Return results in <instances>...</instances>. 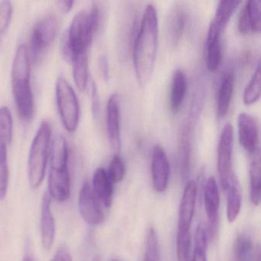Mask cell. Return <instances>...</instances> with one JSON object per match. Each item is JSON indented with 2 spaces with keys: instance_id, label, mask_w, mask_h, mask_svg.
Wrapping results in <instances>:
<instances>
[{
  "instance_id": "obj_1",
  "label": "cell",
  "mask_w": 261,
  "mask_h": 261,
  "mask_svg": "<svg viewBox=\"0 0 261 261\" xmlns=\"http://www.w3.org/2000/svg\"><path fill=\"white\" fill-rule=\"evenodd\" d=\"M159 22L152 4L145 9L134 46V65L140 85L150 80L155 65L158 46Z\"/></svg>"
},
{
  "instance_id": "obj_2",
  "label": "cell",
  "mask_w": 261,
  "mask_h": 261,
  "mask_svg": "<svg viewBox=\"0 0 261 261\" xmlns=\"http://www.w3.org/2000/svg\"><path fill=\"white\" fill-rule=\"evenodd\" d=\"M100 23V10L92 6L89 10H82L73 18L62 43V53L67 60L83 53H88Z\"/></svg>"
},
{
  "instance_id": "obj_3",
  "label": "cell",
  "mask_w": 261,
  "mask_h": 261,
  "mask_svg": "<svg viewBox=\"0 0 261 261\" xmlns=\"http://www.w3.org/2000/svg\"><path fill=\"white\" fill-rule=\"evenodd\" d=\"M29 49L22 44L18 47L12 68V85L16 108L22 120L28 121L34 114L35 102L30 84L31 76Z\"/></svg>"
},
{
  "instance_id": "obj_4",
  "label": "cell",
  "mask_w": 261,
  "mask_h": 261,
  "mask_svg": "<svg viewBox=\"0 0 261 261\" xmlns=\"http://www.w3.org/2000/svg\"><path fill=\"white\" fill-rule=\"evenodd\" d=\"M48 195L59 202L69 198L71 178L68 169V148L65 143L56 142L50 149Z\"/></svg>"
},
{
  "instance_id": "obj_5",
  "label": "cell",
  "mask_w": 261,
  "mask_h": 261,
  "mask_svg": "<svg viewBox=\"0 0 261 261\" xmlns=\"http://www.w3.org/2000/svg\"><path fill=\"white\" fill-rule=\"evenodd\" d=\"M51 125L43 120L33 139L29 155V181L33 189H37L45 178L50 153Z\"/></svg>"
},
{
  "instance_id": "obj_6",
  "label": "cell",
  "mask_w": 261,
  "mask_h": 261,
  "mask_svg": "<svg viewBox=\"0 0 261 261\" xmlns=\"http://www.w3.org/2000/svg\"><path fill=\"white\" fill-rule=\"evenodd\" d=\"M56 100L64 126L68 132L74 133L79 126L80 107L74 89L63 76L56 83Z\"/></svg>"
},
{
  "instance_id": "obj_7",
  "label": "cell",
  "mask_w": 261,
  "mask_h": 261,
  "mask_svg": "<svg viewBox=\"0 0 261 261\" xmlns=\"http://www.w3.org/2000/svg\"><path fill=\"white\" fill-rule=\"evenodd\" d=\"M233 129L231 123L224 125L220 135L217 150V167L221 188L227 191L234 178L232 170Z\"/></svg>"
},
{
  "instance_id": "obj_8",
  "label": "cell",
  "mask_w": 261,
  "mask_h": 261,
  "mask_svg": "<svg viewBox=\"0 0 261 261\" xmlns=\"http://www.w3.org/2000/svg\"><path fill=\"white\" fill-rule=\"evenodd\" d=\"M59 30V21L55 16H48L36 23L33 30L29 56L36 61L42 51L53 42Z\"/></svg>"
},
{
  "instance_id": "obj_9",
  "label": "cell",
  "mask_w": 261,
  "mask_h": 261,
  "mask_svg": "<svg viewBox=\"0 0 261 261\" xmlns=\"http://www.w3.org/2000/svg\"><path fill=\"white\" fill-rule=\"evenodd\" d=\"M79 206L81 215L85 222L94 226L103 223L105 214L100 205V201L88 181L84 183L81 189Z\"/></svg>"
},
{
  "instance_id": "obj_10",
  "label": "cell",
  "mask_w": 261,
  "mask_h": 261,
  "mask_svg": "<svg viewBox=\"0 0 261 261\" xmlns=\"http://www.w3.org/2000/svg\"><path fill=\"white\" fill-rule=\"evenodd\" d=\"M204 204L207 218V237L213 240L218 231L220 196L218 184L214 177H209L204 191Z\"/></svg>"
},
{
  "instance_id": "obj_11",
  "label": "cell",
  "mask_w": 261,
  "mask_h": 261,
  "mask_svg": "<svg viewBox=\"0 0 261 261\" xmlns=\"http://www.w3.org/2000/svg\"><path fill=\"white\" fill-rule=\"evenodd\" d=\"M151 173L152 186L155 192H164L169 184L170 166L164 148L159 144L155 145L152 149Z\"/></svg>"
},
{
  "instance_id": "obj_12",
  "label": "cell",
  "mask_w": 261,
  "mask_h": 261,
  "mask_svg": "<svg viewBox=\"0 0 261 261\" xmlns=\"http://www.w3.org/2000/svg\"><path fill=\"white\" fill-rule=\"evenodd\" d=\"M238 138L241 146L248 153L254 154L259 149V126L256 119L242 112L238 115Z\"/></svg>"
},
{
  "instance_id": "obj_13",
  "label": "cell",
  "mask_w": 261,
  "mask_h": 261,
  "mask_svg": "<svg viewBox=\"0 0 261 261\" xmlns=\"http://www.w3.org/2000/svg\"><path fill=\"white\" fill-rule=\"evenodd\" d=\"M198 186L194 180L188 181L181 197L178 211V230H190L195 214Z\"/></svg>"
},
{
  "instance_id": "obj_14",
  "label": "cell",
  "mask_w": 261,
  "mask_h": 261,
  "mask_svg": "<svg viewBox=\"0 0 261 261\" xmlns=\"http://www.w3.org/2000/svg\"><path fill=\"white\" fill-rule=\"evenodd\" d=\"M261 2L250 0L241 9L238 18V27L240 33H259L261 28Z\"/></svg>"
},
{
  "instance_id": "obj_15",
  "label": "cell",
  "mask_w": 261,
  "mask_h": 261,
  "mask_svg": "<svg viewBox=\"0 0 261 261\" xmlns=\"http://www.w3.org/2000/svg\"><path fill=\"white\" fill-rule=\"evenodd\" d=\"M222 32V29L212 21L209 25L204 46L206 65L207 69L211 71H215L221 62V36Z\"/></svg>"
},
{
  "instance_id": "obj_16",
  "label": "cell",
  "mask_w": 261,
  "mask_h": 261,
  "mask_svg": "<svg viewBox=\"0 0 261 261\" xmlns=\"http://www.w3.org/2000/svg\"><path fill=\"white\" fill-rule=\"evenodd\" d=\"M51 198L48 193L43 195L41 207V239L42 247L49 250L56 238V223L51 212Z\"/></svg>"
},
{
  "instance_id": "obj_17",
  "label": "cell",
  "mask_w": 261,
  "mask_h": 261,
  "mask_svg": "<svg viewBox=\"0 0 261 261\" xmlns=\"http://www.w3.org/2000/svg\"><path fill=\"white\" fill-rule=\"evenodd\" d=\"M120 101L117 94H113L107 105V126L110 142L114 150L120 149Z\"/></svg>"
},
{
  "instance_id": "obj_18",
  "label": "cell",
  "mask_w": 261,
  "mask_h": 261,
  "mask_svg": "<svg viewBox=\"0 0 261 261\" xmlns=\"http://www.w3.org/2000/svg\"><path fill=\"white\" fill-rule=\"evenodd\" d=\"M93 191L99 201L106 207H111L114 198V183L103 168L96 169L93 175Z\"/></svg>"
},
{
  "instance_id": "obj_19",
  "label": "cell",
  "mask_w": 261,
  "mask_h": 261,
  "mask_svg": "<svg viewBox=\"0 0 261 261\" xmlns=\"http://www.w3.org/2000/svg\"><path fill=\"white\" fill-rule=\"evenodd\" d=\"M235 76L233 72H226L221 79L217 99V112L219 117H224L228 112L234 89Z\"/></svg>"
},
{
  "instance_id": "obj_20",
  "label": "cell",
  "mask_w": 261,
  "mask_h": 261,
  "mask_svg": "<svg viewBox=\"0 0 261 261\" xmlns=\"http://www.w3.org/2000/svg\"><path fill=\"white\" fill-rule=\"evenodd\" d=\"M188 81L186 73L181 69H176L172 73L171 87L170 106L172 112L180 111L187 91Z\"/></svg>"
},
{
  "instance_id": "obj_21",
  "label": "cell",
  "mask_w": 261,
  "mask_h": 261,
  "mask_svg": "<svg viewBox=\"0 0 261 261\" xmlns=\"http://www.w3.org/2000/svg\"><path fill=\"white\" fill-rule=\"evenodd\" d=\"M227 218L229 223L236 221L241 208V191L238 181L233 178L227 189Z\"/></svg>"
},
{
  "instance_id": "obj_22",
  "label": "cell",
  "mask_w": 261,
  "mask_h": 261,
  "mask_svg": "<svg viewBox=\"0 0 261 261\" xmlns=\"http://www.w3.org/2000/svg\"><path fill=\"white\" fill-rule=\"evenodd\" d=\"M73 76L76 86L79 91H84L86 88L88 79V53L79 55L72 62Z\"/></svg>"
},
{
  "instance_id": "obj_23",
  "label": "cell",
  "mask_w": 261,
  "mask_h": 261,
  "mask_svg": "<svg viewBox=\"0 0 261 261\" xmlns=\"http://www.w3.org/2000/svg\"><path fill=\"white\" fill-rule=\"evenodd\" d=\"M186 14L184 10L177 8L169 16L168 33L172 42H176L182 36L186 23Z\"/></svg>"
},
{
  "instance_id": "obj_24",
  "label": "cell",
  "mask_w": 261,
  "mask_h": 261,
  "mask_svg": "<svg viewBox=\"0 0 261 261\" xmlns=\"http://www.w3.org/2000/svg\"><path fill=\"white\" fill-rule=\"evenodd\" d=\"M261 71L260 65L258 64L251 79L246 85L244 91V102L245 105H252L256 103L260 97Z\"/></svg>"
},
{
  "instance_id": "obj_25",
  "label": "cell",
  "mask_w": 261,
  "mask_h": 261,
  "mask_svg": "<svg viewBox=\"0 0 261 261\" xmlns=\"http://www.w3.org/2000/svg\"><path fill=\"white\" fill-rule=\"evenodd\" d=\"M240 3L241 2L238 0H228V1L223 0V1H221L218 4L212 21H214L217 25H219L224 30Z\"/></svg>"
},
{
  "instance_id": "obj_26",
  "label": "cell",
  "mask_w": 261,
  "mask_h": 261,
  "mask_svg": "<svg viewBox=\"0 0 261 261\" xmlns=\"http://www.w3.org/2000/svg\"><path fill=\"white\" fill-rule=\"evenodd\" d=\"M250 201L255 206L260 203L261 182L260 163L259 161L252 162L250 166Z\"/></svg>"
},
{
  "instance_id": "obj_27",
  "label": "cell",
  "mask_w": 261,
  "mask_h": 261,
  "mask_svg": "<svg viewBox=\"0 0 261 261\" xmlns=\"http://www.w3.org/2000/svg\"><path fill=\"white\" fill-rule=\"evenodd\" d=\"M13 123L11 111L7 107L0 108V144H10L13 138Z\"/></svg>"
},
{
  "instance_id": "obj_28",
  "label": "cell",
  "mask_w": 261,
  "mask_h": 261,
  "mask_svg": "<svg viewBox=\"0 0 261 261\" xmlns=\"http://www.w3.org/2000/svg\"><path fill=\"white\" fill-rule=\"evenodd\" d=\"M190 230H178L176 236V256L178 261H191Z\"/></svg>"
},
{
  "instance_id": "obj_29",
  "label": "cell",
  "mask_w": 261,
  "mask_h": 261,
  "mask_svg": "<svg viewBox=\"0 0 261 261\" xmlns=\"http://www.w3.org/2000/svg\"><path fill=\"white\" fill-rule=\"evenodd\" d=\"M253 244L247 235H238L234 243V261H249L251 256Z\"/></svg>"
},
{
  "instance_id": "obj_30",
  "label": "cell",
  "mask_w": 261,
  "mask_h": 261,
  "mask_svg": "<svg viewBox=\"0 0 261 261\" xmlns=\"http://www.w3.org/2000/svg\"><path fill=\"white\" fill-rule=\"evenodd\" d=\"M143 261H160L158 237L154 227H149L146 236V250Z\"/></svg>"
},
{
  "instance_id": "obj_31",
  "label": "cell",
  "mask_w": 261,
  "mask_h": 261,
  "mask_svg": "<svg viewBox=\"0 0 261 261\" xmlns=\"http://www.w3.org/2000/svg\"><path fill=\"white\" fill-rule=\"evenodd\" d=\"M9 185V167L7 146L0 144V201L7 196Z\"/></svg>"
},
{
  "instance_id": "obj_32",
  "label": "cell",
  "mask_w": 261,
  "mask_h": 261,
  "mask_svg": "<svg viewBox=\"0 0 261 261\" xmlns=\"http://www.w3.org/2000/svg\"><path fill=\"white\" fill-rule=\"evenodd\" d=\"M107 172L114 184L120 182L123 179L125 172H126V168H125L124 162L120 155L117 154L113 157L110 163L109 169Z\"/></svg>"
},
{
  "instance_id": "obj_33",
  "label": "cell",
  "mask_w": 261,
  "mask_h": 261,
  "mask_svg": "<svg viewBox=\"0 0 261 261\" xmlns=\"http://www.w3.org/2000/svg\"><path fill=\"white\" fill-rule=\"evenodd\" d=\"M13 16V5L10 1L0 2V39L8 30Z\"/></svg>"
},
{
  "instance_id": "obj_34",
  "label": "cell",
  "mask_w": 261,
  "mask_h": 261,
  "mask_svg": "<svg viewBox=\"0 0 261 261\" xmlns=\"http://www.w3.org/2000/svg\"><path fill=\"white\" fill-rule=\"evenodd\" d=\"M207 230L203 224H198L195 230V247H199V248L207 249Z\"/></svg>"
},
{
  "instance_id": "obj_35",
  "label": "cell",
  "mask_w": 261,
  "mask_h": 261,
  "mask_svg": "<svg viewBox=\"0 0 261 261\" xmlns=\"http://www.w3.org/2000/svg\"><path fill=\"white\" fill-rule=\"evenodd\" d=\"M51 261H72V256L68 247L62 245L58 249Z\"/></svg>"
},
{
  "instance_id": "obj_36",
  "label": "cell",
  "mask_w": 261,
  "mask_h": 261,
  "mask_svg": "<svg viewBox=\"0 0 261 261\" xmlns=\"http://www.w3.org/2000/svg\"><path fill=\"white\" fill-rule=\"evenodd\" d=\"M191 261H207L206 250L199 247H195Z\"/></svg>"
},
{
  "instance_id": "obj_37",
  "label": "cell",
  "mask_w": 261,
  "mask_h": 261,
  "mask_svg": "<svg viewBox=\"0 0 261 261\" xmlns=\"http://www.w3.org/2000/svg\"><path fill=\"white\" fill-rule=\"evenodd\" d=\"M92 110L94 116H97L99 110V99L95 85H92Z\"/></svg>"
},
{
  "instance_id": "obj_38",
  "label": "cell",
  "mask_w": 261,
  "mask_h": 261,
  "mask_svg": "<svg viewBox=\"0 0 261 261\" xmlns=\"http://www.w3.org/2000/svg\"><path fill=\"white\" fill-rule=\"evenodd\" d=\"M60 7L62 10H63L65 13H68L70 10L72 8L73 4H74V1H61Z\"/></svg>"
},
{
  "instance_id": "obj_39",
  "label": "cell",
  "mask_w": 261,
  "mask_h": 261,
  "mask_svg": "<svg viewBox=\"0 0 261 261\" xmlns=\"http://www.w3.org/2000/svg\"><path fill=\"white\" fill-rule=\"evenodd\" d=\"M22 261H35L33 257L30 256H27L24 257L23 260Z\"/></svg>"
},
{
  "instance_id": "obj_40",
  "label": "cell",
  "mask_w": 261,
  "mask_h": 261,
  "mask_svg": "<svg viewBox=\"0 0 261 261\" xmlns=\"http://www.w3.org/2000/svg\"><path fill=\"white\" fill-rule=\"evenodd\" d=\"M93 261H100V257L98 256H94V259H93Z\"/></svg>"
},
{
  "instance_id": "obj_41",
  "label": "cell",
  "mask_w": 261,
  "mask_h": 261,
  "mask_svg": "<svg viewBox=\"0 0 261 261\" xmlns=\"http://www.w3.org/2000/svg\"><path fill=\"white\" fill-rule=\"evenodd\" d=\"M114 261H117V260H114Z\"/></svg>"
}]
</instances>
